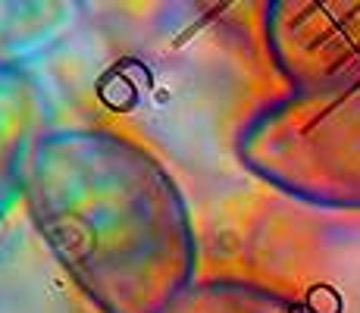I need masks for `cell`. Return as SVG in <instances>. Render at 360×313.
<instances>
[{
	"mask_svg": "<svg viewBox=\"0 0 360 313\" xmlns=\"http://www.w3.org/2000/svg\"><path fill=\"white\" fill-rule=\"evenodd\" d=\"M166 313H307L297 301L266 282L207 279L176 298Z\"/></svg>",
	"mask_w": 360,
	"mask_h": 313,
	"instance_id": "7",
	"label": "cell"
},
{
	"mask_svg": "<svg viewBox=\"0 0 360 313\" xmlns=\"http://www.w3.org/2000/svg\"><path fill=\"white\" fill-rule=\"evenodd\" d=\"M41 132V94L25 69H0V217L22 198Z\"/></svg>",
	"mask_w": 360,
	"mask_h": 313,
	"instance_id": "5",
	"label": "cell"
},
{
	"mask_svg": "<svg viewBox=\"0 0 360 313\" xmlns=\"http://www.w3.org/2000/svg\"><path fill=\"white\" fill-rule=\"evenodd\" d=\"M251 260L307 313H360V213L279 207L254 232Z\"/></svg>",
	"mask_w": 360,
	"mask_h": 313,
	"instance_id": "3",
	"label": "cell"
},
{
	"mask_svg": "<svg viewBox=\"0 0 360 313\" xmlns=\"http://www.w3.org/2000/svg\"><path fill=\"white\" fill-rule=\"evenodd\" d=\"M235 154L292 204L360 213V75L269 101L238 132Z\"/></svg>",
	"mask_w": 360,
	"mask_h": 313,
	"instance_id": "2",
	"label": "cell"
},
{
	"mask_svg": "<svg viewBox=\"0 0 360 313\" xmlns=\"http://www.w3.org/2000/svg\"><path fill=\"white\" fill-rule=\"evenodd\" d=\"M22 200L51 257L101 313H166L195 285L198 241L182 188L120 132H44Z\"/></svg>",
	"mask_w": 360,
	"mask_h": 313,
	"instance_id": "1",
	"label": "cell"
},
{
	"mask_svg": "<svg viewBox=\"0 0 360 313\" xmlns=\"http://www.w3.org/2000/svg\"><path fill=\"white\" fill-rule=\"evenodd\" d=\"M263 38L292 91L360 75V0H276Z\"/></svg>",
	"mask_w": 360,
	"mask_h": 313,
	"instance_id": "4",
	"label": "cell"
},
{
	"mask_svg": "<svg viewBox=\"0 0 360 313\" xmlns=\"http://www.w3.org/2000/svg\"><path fill=\"white\" fill-rule=\"evenodd\" d=\"M79 16L69 0H0V69H25V63L51 51Z\"/></svg>",
	"mask_w": 360,
	"mask_h": 313,
	"instance_id": "6",
	"label": "cell"
}]
</instances>
